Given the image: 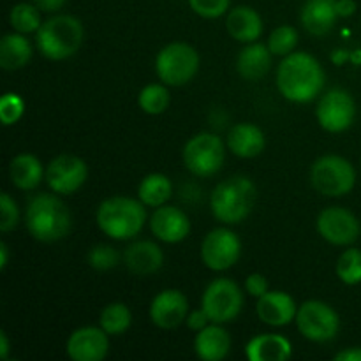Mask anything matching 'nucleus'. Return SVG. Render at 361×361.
I'll return each mask as SVG.
<instances>
[{"instance_id": "nucleus-1", "label": "nucleus", "mask_w": 361, "mask_h": 361, "mask_svg": "<svg viewBox=\"0 0 361 361\" xmlns=\"http://www.w3.org/2000/svg\"><path fill=\"white\" fill-rule=\"evenodd\" d=\"M324 87V71L312 55L293 51L282 59L277 69V88L291 102L314 101Z\"/></svg>"}, {"instance_id": "nucleus-2", "label": "nucleus", "mask_w": 361, "mask_h": 361, "mask_svg": "<svg viewBox=\"0 0 361 361\" xmlns=\"http://www.w3.org/2000/svg\"><path fill=\"white\" fill-rule=\"evenodd\" d=\"M25 226L32 238L42 243H53L66 238L73 228V217L59 194H39L28 203Z\"/></svg>"}, {"instance_id": "nucleus-3", "label": "nucleus", "mask_w": 361, "mask_h": 361, "mask_svg": "<svg viewBox=\"0 0 361 361\" xmlns=\"http://www.w3.org/2000/svg\"><path fill=\"white\" fill-rule=\"evenodd\" d=\"M147 221L141 200L126 196L108 197L97 208V226L113 240H130L137 236Z\"/></svg>"}, {"instance_id": "nucleus-4", "label": "nucleus", "mask_w": 361, "mask_h": 361, "mask_svg": "<svg viewBox=\"0 0 361 361\" xmlns=\"http://www.w3.org/2000/svg\"><path fill=\"white\" fill-rule=\"evenodd\" d=\"M83 39V23L71 14L49 18L35 32L37 49L49 60H66L73 56L81 48Z\"/></svg>"}, {"instance_id": "nucleus-5", "label": "nucleus", "mask_w": 361, "mask_h": 361, "mask_svg": "<svg viewBox=\"0 0 361 361\" xmlns=\"http://www.w3.org/2000/svg\"><path fill=\"white\" fill-rule=\"evenodd\" d=\"M256 203V187L247 176H231L214 189L210 208L214 217L224 224L245 221Z\"/></svg>"}, {"instance_id": "nucleus-6", "label": "nucleus", "mask_w": 361, "mask_h": 361, "mask_svg": "<svg viewBox=\"0 0 361 361\" xmlns=\"http://www.w3.org/2000/svg\"><path fill=\"white\" fill-rule=\"evenodd\" d=\"M200 69V55L187 42H171L159 51L155 71L159 80L169 87L187 85Z\"/></svg>"}, {"instance_id": "nucleus-7", "label": "nucleus", "mask_w": 361, "mask_h": 361, "mask_svg": "<svg viewBox=\"0 0 361 361\" xmlns=\"http://www.w3.org/2000/svg\"><path fill=\"white\" fill-rule=\"evenodd\" d=\"M310 183L323 196L341 197L351 192L355 187L356 171L348 159L324 155L310 168Z\"/></svg>"}, {"instance_id": "nucleus-8", "label": "nucleus", "mask_w": 361, "mask_h": 361, "mask_svg": "<svg viewBox=\"0 0 361 361\" xmlns=\"http://www.w3.org/2000/svg\"><path fill=\"white\" fill-rule=\"evenodd\" d=\"M183 164L200 178H208L221 171L226 157L224 141L212 133H200L190 137L182 152Z\"/></svg>"}, {"instance_id": "nucleus-9", "label": "nucleus", "mask_w": 361, "mask_h": 361, "mask_svg": "<svg viewBox=\"0 0 361 361\" xmlns=\"http://www.w3.org/2000/svg\"><path fill=\"white\" fill-rule=\"evenodd\" d=\"M243 295L238 286L229 279H215L204 289L201 309L208 314L212 323L226 324L240 316Z\"/></svg>"}, {"instance_id": "nucleus-10", "label": "nucleus", "mask_w": 361, "mask_h": 361, "mask_svg": "<svg viewBox=\"0 0 361 361\" xmlns=\"http://www.w3.org/2000/svg\"><path fill=\"white\" fill-rule=\"evenodd\" d=\"M296 326L300 334L309 341L328 342L337 337L341 330V317L328 303L309 300L298 307Z\"/></svg>"}, {"instance_id": "nucleus-11", "label": "nucleus", "mask_w": 361, "mask_h": 361, "mask_svg": "<svg viewBox=\"0 0 361 361\" xmlns=\"http://www.w3.org/2000/svg\"><path fill=\"white\" fill-rule=\"evenodd\" d=\"M242 254V242L235 231L217 228L204 236L201 243V259L212 271H226L235 267Z\"/></svg>"}, {"instance_id": "nucleus-12", "label": "nucleus", "mask_w": 361, "mask_h": 361, "mask_svg": "<svg viewBox=\"0 0 361 361\" xmlns=\"http://www.w3.org/2000/svg\"><path fill=\"white\" fill-rule=\"evenodd\" d=\"M316 116L319 126L328 133H344L355 122V99L344 88H331L319 99Z\"/></svg>"}, {"instance_id": "nucleus-13", "label": "nucleus", "mask_w": 361, "mask_h": 361, "mask_svg": "<svg viewBox=\"0 0 361 361\" xmlns=\"http://www.w3.org/2000/svg\"><path fill=\"white\" fill-rule=\"evenodd\" d=\"M49 189L59 196H69L83 187L88 178V166L76 155H59L46 168L44 175Z\"/></svg>"}, {"instance_id": "nucleus-14", "label": "nucleus", "mask_w": 361, "mask_h": 361, "mask_svg": "<svg viewBox=\"0 0 361 361\" xmlns=\"http://www.w3.org/2000/svg\"><path fill=\"white\" fill-rule=\"evenodd\" d=\"M317 233L331 245H353L360 238L361 226L353 212L341 207L324 208L317 217Z\"/></svg>"}, {"instance_id": "nucleus-15", "label": "nucleus", "mask_w": 361, "mask_h": 361, "mask_svg": "<svg viewBox=\"0 0 361 361\" xmlns=\"http://www.w3.org/2000/svg\"><path fill=\"white\" fill-rule=\"evenodd\" d=\"M66 351L73 361H102L109 351L108 334L101 326L78 328L67 338Z\"/></svg>"}, {"instance_id": "nucleus-16", "label": "nucleus", "mask_w": 361, "mask_h": 361, "mask_svg": "<svg viewBox=\"0 0 361 361\" xmlns=\"http://www.w3.org/2000/svg\"><path fill=\"white\" fill-rule=\"evenodd\" d=\"M189 302L178 289H164L150 303V319L162 330H173L187 319Z\"/></svg>"}, {"instance_id": "nucleus-17", "label": "nucleus", "mask_w": 361, "mask_h": 361, "mask_svg": "<svg viewBox=\"0 0 361 361\" xmlns=\"http://www.w3.org/2000/svg\"><path fill=\"white\" fill-rule=\"evenodd\" d=\"M150 229L161 242L178 243L189 236L190 221L180 208L162 204L152 214Z\"/></svg>"}, {"instance_id": "nucleus-18", "label": "nucleus", "mask_w": 361, "mask_h": 361, "mask_svg": "<svg viewBox=\"0 0 361 361\" xmlns=\"http://www.w3.org/2000/svg\"><path fill=\"white\" fill-rule=\"evenodd\" d=\"M296 312L295 300L284 291H268L257 298V316L268 326H286L296 319Z\"/></svg>"}, {"instance_id": "nucleus-19", "label": "nucleus", "mask_w": 361, "mask_h": 361, "mask_svg": "<svg viewBox=\"0 0 361 361\" xmlns=\"http://www.w3.org/2000/svg\"><path fill=\"white\" fill-rule=\"evenodd\" d=\"M123 263H126L127 270L133 271L134 275L147 277V275L161 270L162 263H164V254L157 243L141 240V242H134L127 247L123 252Z\"/></svg>"}, {"instance_id": "nucleus-20", "label": "nucleus", "mask_w": 361, "mask_h": 361, "mask_svg": "<svg viewBox=\"0 0 361 361\" xmlns=\"http://www.w3.org/2000/svg\"><path fill=\"white\" fill-rule=\"evenodd\" d=\"M337 0H307L302 7V25L309 34L323 37L337 23Z\"/></svg>"}, {"instance_id": "nucleus-21", "label": "nucleus", "mask_w": 361, "mask_h": 361, "mask_svg": "<svg viewBox=\"0 0 361 361\" xmlns=\"http://www.w3.org/2000/svg\"><path fill=\"white\" fill-rule=\"evenodd\" d=\"M226 28L235 41L256 42L263 34V20L249 6H238L229 11L226 18Z\"/></svg>"}, {"instance_id": "nucleus-22", "label": "nucleus", "mask_w": 361, "mask_h": 361, "mask_svg": "<svg viewBox=\"0 0 361 361\" xmlns=\"http://www.w3.org/2000/svg\"><path fill=\"white\" fill-rule=\"evenodd\" d=\"M231 349V337L228 331L217 323L208 324L197 331L194 338V351L203 361H221L228 356Z\"/></svg>"}, {"instance_id": "nucleus-23", "label": "nucleus", "mask_w": 361, "mask_h": 361, "mask_svg": "<svg viewBox=\"0 0 361 361\" xmlns=\"http://www.w3.org/2000/svg\"><path fill=\"white\" fill-rule=\"evenodd\" d=\"M245 355L250 361H286L293 356V345L282 335L263 334L250 338Z\"/></svg>"}, {"instance_id": "nucleus-24", "label": "nucleus", "mask_w": 361, "mask_h": 361, "mask_svg": "<svg viewBox=\"0 0 361 361\" xmlns=\"http://www.w3.org/2000/svg\"><path fill=\"white\" fill-rule=\"evenodd\" d=\"M270 48L259 42H249L236 59V71L247 81H259L268 74L271 66Z\"/></svg>"}, {"instance_id": "nucleus-25", "label": "nucleus", "mask_w": 361, "mask_h": 361, "mask_svg": "<svg viewBox=\"0 0 361 361\" xmlns=\"http://www.w3.org/2000/svg\"><path fill=\"white\" fill-rule=\"evenodd\" d=\"M263 130L254 123H236L228 134V148L242 159L257 157L264 150Z\"/></svg>"}, {"instance_id": "nucleus-26", "label": "nucleus", "mask_w": 361, "mask_h": 361, "mask_svg": "<svg viewBox=\"0 0 361 361\" xmlns=\"http://www.w3.org/2000/svg\"><path fill=\"white\" fill-rule=\"evenodd\" d=\"M46 171L42 169L41 161L32 154L16 155L9 164L11 182L21 190L37 189Z\"/></svg>"}, {"instance_id": "nucleus-27", "label": "nucleus", "mask_w": 361, "mask_h": 361, "mask_svg": "<svg viewBox=\"0 0 361 361\" xmlns=\"http://www.w3.org/2000/svg\"><path fill=\"white\" fill-rule=\"evenodd\" d=\"M32 59V44L20 32L4 35L0 41V66L6 71L23 69Z\"/></svg>"}, {"instance_id": "nucleus-28", "label": "nucleus", "mask_w": 361, "mask_h": 361, "mask_svg": "<svg viewBox=\"0 0 361 361\" xmlns=\"http://www.w3.org/2000/svg\"><path fill=\"white\" fill-rule=\"evenodd\" d=\"M171 194V180L162 173H150L141 180L140 187H137V197L145 207H162V204L168 203Z\"/></svg>"}, {"instance_id": "nucleus-29", "label": "nucleus", "mask_w": 361, "mask_h": 361, "mask_svg": "<svg viewBox=\"0 0 361 361\" xmlns=\"http://www.w3.org/2000/svg\"><path fill=\"white\" fill-rule=\"evenodd\" d=\"M130 323H133V314H130L129 307L122 302L109 303L102 309L101 317H99V324L102 330L108 335H122L129 330Z\"/></svg>"}, {"instance_id": "nucleus-30", "label": "nucleus", "mask_w": 361, "mask_h": 361, "mask_svg": "<svg viewBox=\"0 0 361 361\" xmlns=\"http://www.w3.org/2000/svg\"><path fill=\"white\" fill-rule=\"evenodd\" d=\"M9 25L14 32L20 34H34L42 25L41 9L35 4H16L9 13Z\"/></svg>"}, {"instance_id": "nucleus-31", "label": "nucleus", "mask_w": 361, "mask_h": 361, "mask_svg": "<svg viewBox=\"0 0 361 361\" xmlns=\"http://www.w3.org/2000/svg\"><path fill=\"white\" fill-rule=\"evenodd\" d=\"M171 95L164 85H147L137 95V104L148 115H161L168 109Z\"/></svg>"}, {"instance_id": "nucleus-32", "label": "nucleus", "mask_w": 361, "mask_h": 361, "mask_svg": "<svg viewBox=\"0 0 361 361\" xmlns=\"http://www.w3.org/2000/svg\"><path fill=\"white\" fill-rule=\"evenodd\" d=\"M337 275L344 284L356 286L361 282V250L348 249L337 261Z\"/></svg>"}, {"instance_id": "nucleus-33", "label": "nucleus", "mask_w": 361, "mask_h": 361, "mask_svg": "<svg viewBox=\"0 0 361 361\" xmlns=\"http://www.w3.org/2000/svg\"><path fill=\"white\" fill-rule=\"evenodd\" d=\"M296 44H298V32L291 25L277 27L268 39V48L274 55L279 56H288L289 53L295 51Z\"/></svg>"}, {"instance_id": "nucleus-34", "label": "nucleus", "mask_w": 361, "mask_h": 361, "mask_svg": "<svg viewBox=\"0 0 361 361\" xmlns=\"http://www.w3.org/2000/svg\"><path fill=\"white\" fill-rule=\"evenodd\" d=\"M120 263V252L111 245H95L88 252V264L94 270L108 271Z\"/></svg>"}, {"instance_id": "nucleus-35", "label": "nucleus", "mask_w": 361, "mask_h": 361, "mask_svg": "<svg viewBox=\"0 0 361 361\" xmlns=\"http://www.w3.org/2000/svg\"><path fill=\"white\" fill-rule=\"evenodd\" d=\"M23 111L25 104L20 95L13 94V92H7L2 95V99H0V122L4 126H14L23 116Z\"/></svg>"}, {"instance_id": "nucleus-36", "label": "nucleus", "mask_w": 361, "mask_h": 361, "mask_svg": "<svg viewBox=\"0 0 361 361\" xmlns=\"http://www.w3.org/2000/svg\"><path fill=\"white\" fill-rule=\"evenodd\" d=\"M20 222V210L13 197L7 192L0 194V231L9 233Z\"/></svg>"}, {"instance_id": "nucleus-37", "label": "nucleus", "mask_w": 361, "mask_h": 361, "mask_svg": "<svg viewBox=\"0 0 361 361\" xmlns=\"http://www.w3.org/2000/svg\"><path fill=\"white\" fill-rule=\"evenodd\" d=\"M189 6L197 16L215 20L229 9V0H189Z\"/></svg>"}, {"instance_id": "nucleus-38", "label": "nucleus", "mask_w": 361, "mask_h": 361, "mask_svg": "<svg viewBox=\"0 0 361 361\" xmlns=\"http://www.w3.org/2000/svg\"><path fill=\"white\" fill-rule=\"evenodd\" d=\"M245 289L250 296H256V298H261L263 295L268 293V281L264 279V275L261 274H252L247 277L245 281Z\"/></svg>"}, {"instance_id": "nucleus-39", "label": "nucleus", "mask_w": 361, "mask_h": 361, "mask_svg": "<svg viewBox=\"0 0 361 361\" xmlns=\"http://www.w3.org/2000/svg\"><path fill=\"white\" fill-rule=\"evenodd\" d=\"M208 323H212V321L203 309L196 310V312H192L189 317H187V326L194 331H201L203 328L208 326Z\"/></svg>"}, {"instance_id": "nucleus-40", "label": "nucleus", "mask_w": 361, "mask_h": 361, "mask_svg": "<svg viewBox=\"0 0 361 361\" xmlns=\"http://www.w3.org/2000/svg\"><path fill=\"white\" fill-rule=\"evenodd\" d=\"M42 13H55L66 6L67 0H32Z\"/></svg>"}, {"instance_id": "nucleus-41", "label": "nucleus", "mask_w": 361, "mask_h": 361, "mask_svg": "<svg viewBox=\"0 0 361 361\" xmlns=\"http://www.w3.org/2000/svg\"><path fill=\"white\" fill-rule=\"evenodd\" d=\"M337 13L341 18H349L356 13L355 0H337Z\"/></svg>"}, {"instance_id": "nucleus-42", "label": "nucleus", "mask_w": 361, "mask_h": 361, "mask_svg": "<svg viewBox=\"0 0 361 361\" xmlns=\"http://www.w3.org/2000/svg\"><path fill=\"white\" fill-rule=\"evenodd\" d=\"M335 361H361V348H349L337 353Z\"/></svg>"}, {"instance_id": "nucleus-43", "label": "nucleus", "mask_w": 361, "mask_h": 361, "mask_svg": "<svg viewBox=\"0 0 361 361\" xmlns=\"http://www.w3.org/2000/svg\"><path fill=\"white\" fill-rule=\"evenodd\" d=\"M9 358V338L6 331H0V360Z\"/></svg>"}, {"instance_id": "nucleus-44", "label": "nucleus", "mask_w": 361, "mask_h": 361, "mask_svg": "<svg viewBox=\"0 0 361 361\" xmlns=\"http://www.w3.org/2000/svg\"><path fill=\"white\" fill-rule=\"evenodd\" d=\"M7 263H9V252H7L6 243H0V270H6Z\"/></svg>"}]
</instances>
